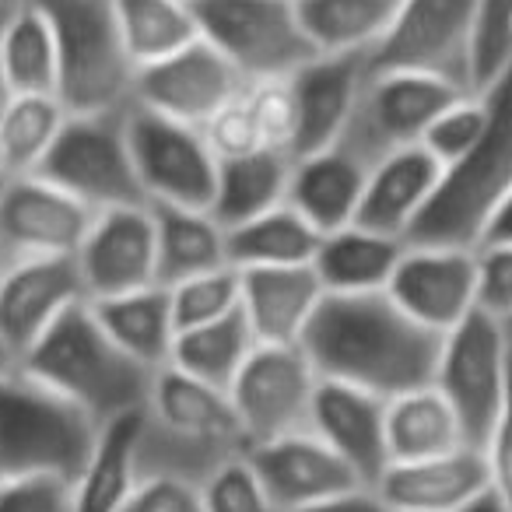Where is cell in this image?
Returning <instances> with one entry per match:
<instances>
[{
	"label": "cell",
	"instance_id": "obj_1",
	"mask_svg": "<svg viewBox=\"0 0 512 512\" xmlns=\"http://www.w3.org/2000/svg\"><path fill=\"white\" fill-rule=\"evenodd\" d=\"M299 344L320 379L390 400L432 383L442 334L411 320L390 292H327Z\"/></svg>",
	"mask_w": 512,
	"mask_h": 512
},
{
	"label": "cell",
	"instance_id": "obj_2",
	"mask_svg": "<svg viewBox=\"0 0 512 512\" xmlns=\"http://www.w3.org/2000/svg\"><path fill=\"white\" fill-rule=\"evenodd\" d=\"M18 369H25L64 400H71L99 425L130 411H148L151 379H155L148 365L130 358L106 334L88 299L67 309L18 358Z\"/></svg>",
	"mask_w": 512,
	"mask_h": 512
},
{
	"label": "cell",
	"instance_id": "obj_3",
	"mask_svg": "<svg viewBox=\"0 0 512 512\" xmlns=\"http://www.w3.org/2000/svg\"><path fill=\"white\" fill-rule=\"evenodd\" d=\"M481 95L488 102V127L481 141L463 158L442 165L432 204L411 228L407 242L477 246L484 221L512 190V67Z\"/></svg>",
	"mask_w": 512,
	"mask_h": 512
},
{
	"label": "cell",
	"instance_id": "obj_4",
	"mask_svg": "<svg viewBox=\"0 0 512 512\" xmlns=\"http://www.w3.org/2000/svg\"><path fill=\"white\" fill-rule=\"evenodd\" d=\"M99 421L53 393L25 369L0 372V481L11 477H64L78 481Z\"/></svg>",
	"mask_w": 512,
	"mask_h": 512
},
{
	"label": "cell",
	"instance_id": "obj_5",
	"mask_svg": "<svg viewBox=\"0 0 512 512\" xmlns=\"http://www.w3.org/2000/svg\"><path fill=\"white\" fill-rule=\"evenodd\" d=\"M50 18L60 57L57 99L67 113H116L134 106L137 64L116 22V0H36Z\"/></svg>",
	"mask_w": 512,
	"mask_h": 512
},
{
	"label": "cell",
	"instance_id": "obj_6",
	"mask_svg": "<svg viewBox=\"0 0 512 512\" xmlns=\"http://www.w3.org/2000/svg\"><path fill=\"white\" fill-rule=\"evenodd\" d=\"M197 29L249 81H285L316 57L295 0H190Z\"/></svg>",
	"mask_w": 512,
	"mask_h": 512
},
{
	"label": "cell",
	"instance_id": "obj_7",
	"mask_svg": "<svg viewBox=\"0 0 512 512\" xmlns=\"http://www.w3.org/2000/svg\"><path fill=\"white\" fill-rule=\"evenodd\" d=\"M36 176L50 179L92 211L148 204L127 141V109L71 113Z\"/></svg>",
	"mask_w": 512,
	"mask_h": 512
},
{
	"label": "cell",
	"instance_id": "obj_8",
	"mask_svg": "<svg viewBox=\"0 0 512 512\" xmlns=\"http://www.w3.org/2000/svg\"><path fill=\"white\" fill-rule=\"evenodd\" d=\"M512 372V344L505 323L484 309L442 334L432 386L449 400L470 446L481 449L502 411Z\"/></svg>",
	"mask_w": 512,
	"mask_h": 512
},
{
	"label": "cell",
	"instance_id": "obj_9",
	"mask_svg": "<svg viewBox=\"0 0 512 512\" xmlns=\"http://www.w3.org/2000/svg\"><path fill=\"white\" fill-rule=\"evenodd\" d=\"M320 372L302 344H256L249 362L228 386L246 449L281 435L306 432Z\"/></svg>",
	"mask_w": 512,
	"mask_h": 512
},
{
	"label": "cell",
	"instance_id": "obj_10",
	"mask_svg": "<svg viewBox=\"0 0 512 512\" xmlns=\"http://www.w3.org/2000/svg\"><path fill=\"white\" fill-rule=\"evenodd\" d=\"M127 141L148 204L207 207L211 211L218 155L207 144L204 130L172 120V116L151 113L134 102L127 109Z\"/></svg>",
	"mask_w": 512,
	"mask_h": 512
},
{
	"label": "cell",
	"instance_id": "obj_11",
	"mask_svg": "<svg viewBox=\"0 0 512 512\" xmlns=\"http://www.w3.org/2000/svg\"><path fill=\"white\" fill-rule=\"evenodd\" d=\"M467 88L425 71H369L362 99L341 141L376 162L404 144H421L432 120Z\"/></svg>",
	"mask_w": 512,
	"mask_h": 512
},
{
	"label": "cell",
	"instance_id": "obj_12",
	"mask_svg": "<svg viewBox=\"0 0 512 512\" xmlns=\"http://www.w3.org/2000/svg\"><path fill=\"white\" fill-rule=\"evenodd\" d=\"M477 0H400L386 36L369 53V71H425L470 92V39Z\"/></svg>",
	"mask_w": 512,
	"mask_h": 512
},
{
	"label": "cell",
	"instance_id": "obj_13",
	"mask_svg": "<svg viewBox=\"0 0 512 512\" xmlns=\"http://www.w3.org/2000/svg\"><path fill=\"white\" fill-rule=\"evenodd\" d=\"M95 214L36 172L8 176L0 183V256L4 264L25 256H74Z\"/></svg>",
	"mask_w": 512,
	"mask_h": 512
},
{
	"label": "cell",
	"instance_id": "obj_14",
	"mask_svg": "<svg viewBox=\"0 0 512 512\" xmlns=\"http://www.w3.org/2000/svg\"><path fill=\"white\" fill-rule=\"evenodd\" d=\"M386 292L421 327L449 334L477 309V249L407 242Z\"/></svg>",
	"mask_w": 512,
	"mask_h": 512
},
{
	"label": "cell",
	"instance_id": "obj_15",
	"mask_svg": "<svg viewBox=\"0 0 512 512\" xmlns=\"http://www.w3.org/2000/svg\"><path fill=\"white\" fill-rule=\"evenodd\" d=\"M246 85L249 81L235 71L232 60L200 36L172 57L141 67L134 85V102L151 109V113L204 127Z\"/></svg>",
	"mask_w": 512,
	"mask_h": 512
},
{
	"label": "cell",
	"instance_id": "obj_16",
	"mask_svg": "<svg viewBox=\"0 0 512 512\" xmlns=\"http://www.w3.org/2000/svg\"><path fill=\"white\" fill-rule=\"evenodd\" d=\"M74 256H25L11 260L0 274V341L15 362L67 313L85 302Z\"/></svg>",
	"mask_w": 512,
	"mask_h": 512
},
{
	"label": "cell",
	"instance_id": "obj_17",
	"mask_svg": "<svg viewBox=\"0 0 512 512\" xmlns=\"http://www.w3.org/2000/svg\"><path fill=\"white\" fill-rule=\"evenodd\" d=\"M88 299L137 292L158 285V249L151 204L109 207L92 218L85 242L74 253Z\"/></svg>",
	"mask_w": 512,
	"mask_h": 512
},
{
	"label": "cell",
	"instance_id": "obj_18",
	"mask_svg": "<svg viewBox=\"0 0 512 512\" xmlns=\"http://www.w3.org/2000/svg\"><path fill=\"white\" fill-rule=\"evenodd\" d=\"M369 78V57L362 53H316L288 78L295 106L292 158L334 148L348 130Z\"/></svg>",
	"mask_w": 512,
	"mask_h": 512
},
{
	"label": "cell",
	"instance_id": "obj_19",
	"mask_svg": "<svg viewBox=\"0 0 512 512\" xmlns=\"http://www.w3.org/2000/svg\"><path fill=\"white\" fill-rule=\"evenodd\" d=\"M278 512H299L313 502L365 484L316 432H292L246 449Z\"/></svg>",
	"mask_w": 512,
	"mask_h": 512
},
{
	"label": "cell",
	"instance_id": "obj_20",
	"mask_svg": "<svg viewBox=\"0 0 512 512\" xmlns=\"http://www.w3.org/2000/svg\"><path fill=\"white\" fill-rule=\"evenodd\" d=\"M148 425L200 449H218L225 456L246 453L228 390L186 376L176 365H165L151 379Z\"/></svg>",
	"mask_w": 512,
	"mask_h": 512
},
{
	"label": "cell",
	"instance_id": "obj_21",
	"mask_svg": "<svg viewBox=\"0 0 512 512\" xmlns=\"http://www.w3.org/2000/svg\"><path fill=\"white\" fill-rule=\"evenodd\" d=\"M309 432H316L365 484H376L390 467L386 453V400L362 386L320 379Z\"/></svg>",
	"mask_w": 512,
	"mask_h": 512
},
{
	"label": "cell",
	"instance_id": "obj_22",
	"mask_svg": "<svg viewBox=\"0 0 512 512\" xmlns=\"http://www.w3.org/2000/svg\"><path fill=\"white\" fill-rule=\"evenodd\" d=\"M439 179L442 165L425 144H404V148L386 151L369 169L355 225L397 235V239L407 242L411 228L418 225L425 207L432 204Z\"/></svg>",
	"mask_w": 512,
	"mask_h": 512
},
{
	"label": "cell",
	"instance_id": "obj_23",
	"mask_svg": "<svg viewBox=\"0 0 512 512\" xmlns=\"http://www.w3.org/2000/svg\"><path fill=\"white\" fill-rule=\"evenodd\" d=\"M372 158L351 148L348 141H337L334 148H323L316 155L295 158L292 183H288V204L316 228L334 232L355 221L362 204L365 179H369Z\"/></svg>",
	"mask_w": 512,
	"mask_h": 512
},
{
	"label": "cell",
	"instance_id": "obj_24",
	"mask_svg": "<svg viewBox=\"0 0 512 512\" xmlns=\"http://www.w3.org/2000/svg\"><path fill=\"white\" fill-rule=\"evenodd\" d=\"M488 484L484 453L477 446H460L428 460L390 463L379 474L376 491L390 502L393 512H453Z\"/></svg>",
	"mask_w": 512,
	"mask_h": 512
},
{
	"label": "cell",
	"instance_id": "obj_25",
	"mask_svg": "<svg viewBox=\"0 0 512 512\" xmlns=\"http://www.w3.org/2000/svg\"><path fill=\"white\" fill-rule=\"evenodd\" d=\"M242 278V316L256 334V344H299L323 302V285L313 264L249 267Z\"/></svg>",
	"mask_w": 512,
	"mask_h": 512
},
{
	"label": "cell",
	"instance_id": "obj_26",
	"mask_svg": "<svg viewBox=\"0 0 512 512\" xmlns=\"http://www.w3.org/2000/svg\"><path fill=\"white\" fill-rule=\"evenodd\" d=\"M148 411H130L106 421L85 470L74 481V512H120L141 481Z\"/></svg>",
	"mask_w": 512,
	"mask_h": 512
},
{
	"label": "cell",
	"instance_id": "obj_27",
	"mask_svg": "<svg viewBox=\"0 0 512 512\" xmlns=\"http://www.w3.org/2000/svg\"><path fill=\"white\" fill-rule=\"evenodd\" d=\"M407 242L397 235L372 232L365 225H344L320 235L313 271L323 292H386Z\"/></svg>",
	"mask_w": 512,
	"mask_h": 512
},
{
	"label": "cell",
	"instance_id": "obj_28",
	"mask_svg": "<svg viewBox=\"0 0 512 512\" xmlns=\"http://www.w3.org/2000/svg\"><path fill=\"white\" fill-rule=\"evenodd\" d=\"M95 320L106 327V334L148 365L151 372L165 369L172 362V344H176V316H172V299L165 285H148L137 292L109 295V299H88Z\"/></svg>",
	"mask_w": 512,
	"mask_h": 512
},
{
	"label": "cell",
	"instance_id": "obj_29",
	"mask_svg": "<svg viewBox=\"0 0 512 512\" xmlns=\"http://www.w3.org/2000/svg\"><path fill=\"white\" fill-rule=\"evenodd\" d=\"M158 249V285H179L193 274L228 264V232L207 207L151 204Z\"/></svg>",
	"mask_w": 512,
	"mask_h": 512
},
{
	"label": "cell",
	"instance_id": "obj_30",
	"mask_svg": "<svg viewBox=\"0 0 512 512\" xmlns=\"http://www.w3.org/2000/svg\"><path fill=\"white\" fill-rule=\"evenodd\" d=\"M292 162L288 151L260 148L246 155H232L218 162V179H214L211 214L225 228L249 221L256 214L288 200V183H292Z\"/></svg>",
	"mask_w": 512,
	"mask_h": 512
},
{
	"label": "cell",
	"instance_id": "obj_31",
	"mask_svg": "<svg viewBox=\"0 0 512 512\" xmlns=\"http://www.w3.org/2000/svg\"><path fill=\"white\" fill-rule=\"evenodd\" d=\"M470 446L449 400L428 386H414L407 393L386 400V453L390 463L428 460V456L453 453Z\"/></svg>",
	"mask_w": 512,
	"mask_h": 512
},
{
	"label": "cell",
	"instance_id": "obj_32",
	"mask_svg": "<svg viewBox=\"0 0 512 512\" xmlns=\"http://www.w3.org/2000/svg\"><path fill=\"white\" fill-rule=\"evenodd\" d=\"M228 232V264L249 271V267H295L313 264L320 235L292 204H278L271 211L256 214L249 221L225 228Z\"/></svg>",
	"mask_w": 512,
	"mask_h": 512
},
{
	"label": "cell",
	"instance_id": "obj_33",
	"mask_svg": "<svg viewBox=\"0 0 512 512\" xmlns=\"http://www.w3.org/2000/svg\"><path fill=\"white\" fill-rule=\"evenodd\" d=\"M253 351H256V334L239 306L235 313L221 316V320L179 330L176 344H172L169 365H176L179 372H186L193 379H204V383L228 390Z\"/></svg>",
	"mask_w": 512,
	"mask_h": 512
},
{
	"label": "cell",
	"instance_id": "obj_34",
	"mask_svg": "<svg viewBox=\"0 0 512 512\" xmlns=\"http://www.w3.org/2000/svg\"><path fill=\"white\" fill-rule=\"evenodd\" d=\"M316 53L369 57L386 36L400 0H295Z\"/></svg>",
	"mask_w": 512,
	"mask_h": 512
},
{
	"label": "cell",
	"instance_id": "obj_35",
	"mask_svg": "<svg viewBox=\"0 0 512 512\" xmlns=\"http://www.w3.org/2000/svg\"><path fill=\"white\" fill-rule=\"evenodd\" d=\"M4 74L11 95H57V39L36 0H18L4 22Z\"/></svg>",
	"mask_w": 512,
	"mask_h": 512
},
{
	"label": "cell",
	"instance_id": "obj_36",
	"mask_svg": "<svg viewBox=\"0 0 512 512\" xmlns=\"http://www.w3.org/2000/svg\"><path fill=\"white\" fill-rule=\"evenodd\" d=\"M116 22L137 71L200 39L190 0H116Z\"/></svg>",
	"mask_w": 512,
	"mask_h": 512
},
{
	"label": "cell",
	"instance_id": "obj_37",
	"mask_svg": "<svg viewBox=\"0 0 512 512\" xmlns=\"http://www.w3.org/2000/svg\"><path fill=\"white\" fill-rule=\"evenodd\" d=\"M67 106L57 95H11L0 113V148L8 176H32L46 162L67 123Z\"/></svg>",
	"mask_w": 512,
	"mask_h": 512
},
{
	"label": "cell",
	"instance_id": "obj_38",
	"mask_svg": "<svg viewBox=\"0 0 512 512\" xmlns=\"http://www.w3.org/2000/svg\"><path fill=\"white\" fill-rule=\"evenodd\" d=\"M512 67V0H477L470 39V92L481 95Z\"/></svg>",
	"mask_w": 512,
	"mask_h": 512
},
{
	"label": "cell",
	"instance_id": "obj_39",
	"mask_svg": "<svg viewBox=\"0 0 512 512\" xmlns=\"http://www.w3.org/2000/svg\"><path fill=\"white\" fill-rule=\"evenodd\" d=\"M172 316H176V330L200 327V323L221 320V316L235 313L242 302V278L239 267L225 264L214 271L193 274V278L169 285Z\"/></svg>",
	"mask_w": 512,
	"mask_h": 512
},
{
	"label": "cell",
	"instance_id": "obj_40",
	"mask_svg": "<svg viewBox=\"0 0 512 512\" xmlns=\"http://www.w3.org/2000/svg\"><path fill=\"white\" fill-rule=\"evenodd\" d=\"M197 484L204 512H278L246 453L221 456Z\"/></svg>",
	"mask_w": 512,
	"mask_h": 512
},
{
	"label": "cell",
	"instance_id": "obj_41",
	"mask_svg": "<svg viewBox=\"0 0 512 512\" xmlns=\"http://www.w3.org/2000/svg\"><path fill=\"white\" fill-rule=\"evenodd\" d=\"M484 127H488V102H484V95L467 92L435 116L421 144L439 158V165H449L481 141Z\"/></svg>",
	"mask_w": 512,
	"mask_h": 512
},
{
	"label": "cell",
	"instance_id": "obj_42",
	"mask_svg": "<svg viewBox=\"0 0 512 512\" xmlns=\"http://www.w3.org/2000/svg\"><path fill=\"white\" fill-rule=\"evenodd\" d=\"M200 130H204L207 144H211V151L218 155V162H221V158L246 155V151L267 148L264 127H260V116H256V102H253L249 85L242 88V92L235 95L228 106H221Z\"/></svg>",
	"mask_w": 512,
	"mask_h": 512
},
{
	"label": "cell",
	"instance_id": "obj_43",
	"mask_svg": "<svg viewBox=\"0 0 512 512\" xmlns=\"http://www.w3.org/2000/svg\"><path fill=\"white\" fill-rule=\"evenodd\" d=\"M120 512H204L200 484L186 474H169V470L141 474Z\"/></svg>",
	"mask_w": 512,
	"mask_h": 512
},
{
	"label": "cell",
	"instance_id": "obj_44",
	"mask_svg": "<svg viewBox=\"0 0 512 512\" xmlns=\"http://www.w3.org/2000/svg\"><path fill=\"white\" fill-rule=\"evenodd\" d=\"M0 512H74V481L64 477L0 481Z\"/></svg>",
	"mask_w": 512,
	"mask_h": 512
},
{
	"label": "cell",
	"instance_id": "obj_45",
	"mask_svg": "<svg viewBox=\"0 0 512 512\" xmlns=\"http://www.w3.org/2000/svg\"><path fill=\"white\" fill-rule=\"evenodd\" d=\"M477 249V309L495 320H512V246Z\"/></svg>",
	"mask_w": 512,
	"mask_h": 512
},
{
	"label": "cell",
	"instance_id": "obj_46",
	"mask_svg": "<svg viewBox=\"0 0 512 512\" xmlns=\"http://www.w3.org/2000/svg\"><path fill=\"white\" fill-rule=\"evenodd\" d=\"M481 453H484V460H488L491 488L502 491L512 505V372H509V390H505L502 411H498Z\"/></svg>",
	"mask_w": 512,
	"mask_h": 512
},
{
	"label": "cell",
	"instance_id": "obj_47",
	"mask_svg": "<svg viewBox=\"0 0 512 512\" xmlns=\"http://www.w3.org/2000/svg\"><path fill=\"white\" fill-rule=\"evenodd\" d=\"M299 512H393L390 502L376 491V484H355L348 491H337V495L313 502Z\"/></svg>",
	"mask_w": 512,
	"mask_h": 512
},
{
	"label": "cell",
	"instance_id": "obj_48",
	"mask_svg": "<svg viewBox=\"0 0 512 512\" xmlns=\"http://www.w3.org/2000/svg\"><path fill=\"white\" fill-rule=\"evenodd\" d=\"M477 246H512V190L498 200L491 218L484 221V232L477 239Z\"/></svg>",
	"mask_w": 512,
	"mask_h": 512
},
{
	"label": "cell",
	"instance_id": "obj_49",
	"mask_svg": "<svg viewBox=\"0 0 512 512\" xmlns=\"http://www.w3.org/2000/svg\"><path fill=\"white\" fill-rule=\"evenodd\" d=\"M453 512H512V505H509V498L502 495L498 488H481L474 498H467L463 505H456Z\"/></svg>",
	"mask_w": 512,
	"mask_h": 512
},
{
	"label": "cell",
	"instance_id": "obj_50",
	"mask_svg": "<svg viewBox=\"0 0 512 512\" xmlns=\"http://www.w3.org/2000/svg\"><path fill=\"white\" fill-rule=\"evenodd\" d=\"M11 8L15 4H0V113L11 102V85H8V74H4V22H8Z\"/></svg>",
	"mask_w": 512,
	"mask_h": 512
},
{
	"label": "cell",
	"instance_id": "obj_51",
	"mask_svg": "<svg viewBox=\"0 0 512 512\" xmlns=\"http://www.w3.org/2000/svg\"><path fill=\"white\" fill-rule=\"evenodd\" d=\"M15 355H11L8 348H4V341H0V372H8V369H15Z\"/></svg>",
	"mask_w": 512,
	"mask_h": 512
},
{
	"label": "cell",
	"instance_id": "obj_52",
	"mask_svg": "<svg viewBox=\"0 0 512 512\" xmlns=\"http://www.w3.org/2000/svg\"><path fill=\"white\" fill-rule=\"evenodd\" d=\"M0 179H8V162H4V148H0Z\"/></svg>",
	"mask_w": 512,
	"mask_h": 512
},
{
	"label": "cell",
	"instance_id": "obj_53",
	"mask_svg": "<svg viewBox=\"0 0 512 512\" xmlns=\"http://www.w3.org/2000/svg\"><path fill=\"white\" fill-rule=\"evenodd\" d=\"M505 323V334H509V344H512V320H502Z\"/></svg>",
	"mask_w": 512,
	"mask_h": 512
},
{
	"label": "cell",
	"instance_id": "obj_54",
	"mask_svg": "<svg viewBox=\"0 0 512 512\" xmlns=\"http://www.w3.org/2000/svg\"><path fill=\"white\" fill-rule=\"evenodd\" d=\"M4 267H8V264H4V256H0V274H4Z\"/></svg>",
	"mask_w": 512,
	"mask_h": 512
},
{
	"label": "cell",
	"instance_id": "obj_55",
	"mask_svg": "<svg viewBox=\"0 0 512 512\" xmlns=\"http://www.w3.org/2000/svg\"><path fill=\"white\" fill-rule=\"evenodd\" d=\"M0 4H18V0H0Z\"/></svg>",
	"mask_w": 512,
	"mask_h": 512
},
{
	"label": "cell",
	"instance_id": "obj_56",
	"mask_svg": "<svg viewBox=\"0 0 512 512\" xmlns=\"http://www.w3.org/2000/svg\"><path fill=\"white\" fill-rule=\"evenodd\" d=\"M0 183H4V179H0Z\"/></svg>",
	"mask_w": 512,
	"mask_h": 512
}]
</instances>
